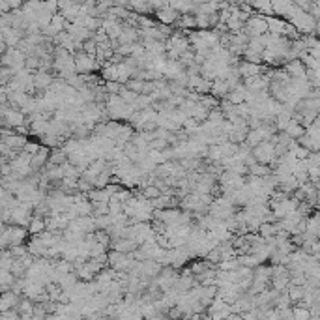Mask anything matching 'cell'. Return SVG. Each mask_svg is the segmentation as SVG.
Segmentation results:
<instances>
[{
	"instance_id": "2",
	"label": "cell",
	"mask_w": 320,
	"mask_h": 320,
	"mask_svg": "<svg viewBox=\"0 0 320 320\" xmlns=\"http://www.w3.org/2000/svg\"><path fill=\"white\" fill-rule=\"evenodd\" d=\"M73 58H75V70H77L79 75H92L96 70L101 68V66L98 64L96 56H90V54H86L85 51L73 54Z\"/></svg>"
},
{
	"instance_id": "15",
	"label": "cell",
	"mask_w": 320,
	"mask_h": 320,
	"mask_svg": "<svg viewBox=\"0 0 320 320\" xmlns=\"http://www.w3.org/2000/svg\"><path fill=\"white\" fill-rule=\"evenodd\" d=\"M94 204V217H101V216H109L111 214V208L107 203H92Z\"/></svg>"
},
{
	"instance_id": "5",
	"label": "cell",
	"mask_w": 320,
	"mask_h": 320,
	"mask_svg": "<svg viewBox=\"0 0 320 320\" xmlns=\"http://www.w3.org/2000/svg\"><path fill=\"white\" fill-rule=\"evenodd\" d=\"M154 15H156L157 23H159V25H165V26H172L180 21V13H178L176 10H172L170 4H165V6L161 8V10H157Z\"/></svg>"
},
{
	"instance_id": "13",
	"label": "cell",
	"mask_w": 320,
	"mask_h": 320,
	"mask_svg": "<svg viewBox=\"0 0 320 320\" xmlns=\"http://www.w3.org/2000/svg\"><path fill=\"white\" fill-rule=\"evenodd\" d=\"M287 292H288V296H290V300H292V301H301V300H303V296H305V288L290 285Z\"/></svg>"
},
{
	"instance_id": "8",
	"label": "cell",
	"mask_w": 320,
	"mask_h": 320,
	"mask_svg": "<svg viewBox=\"0 0 320 320\" xmlns=\"http://www.w3.org/2000/svg\"><path fill=\"white\" fill-rule=\"evenodd\" d=\"M230 88L229 83L227 81H221V79H216L214 83H212V92H210V96H214L216 99H219V101H225V99L229 98V94H230Z\"/></svg>"
},
{
	"instance_id": "12",
	"label": "cell",
	"mask_w": 320,
	"mask_h": 320,
	"mask_svg": "<svg viewBox=\"0 0 320 320\" xmlns=\"http://www.w3.org/2000/svg\"><path fill=\"white\" fill-rule=\"evenodd\" d=\"M182 30H191V28H197V15L193 13H185V15H180V21L176 23Z\"/></svg>"
},
{
	"instance_id": "10",
	"label": "cell",
	"mask_w": 320,
	"mask_h": 320,
	"mask_svg": "<svg viewBox=\"0 0 320 320\" xmlns=\"http://www.w3.org/2000/svg\"><path fill=\"white\" fill-rule=\"evenodd\" d=\"M305 131H307V130H305V127H303V125H301L300 122H298V120L294 118V120H292V122L288 124L287 130H285V133H287L290 139H294V141L298 139V141H300V139L305 135Z\"/></svg>"
},
{
	"instance_id": "16",
	"label": "cell",
	"mask_w": 320,
	"mask_h": 320,
	"mask_svg": "<svg viewBox=\"0 0 320 320\" xmlns=\"http://www.w3.org/2000/svg\"><path fill=\"white\" fill-rule=\"evenodd\" d=\"M83 51H85L86 54H90V56H96V54H98V43H96L94 39H88L86 43H83Z\"/></svg>"
},
{
	"instance_id": "4",
	"label": "cell",
	"mask_w": 320,
	"mask_h": 320,
	"mask_svg": "<svg viewBox=\"0 0 320 320\" xmlns=\"http://www.w3.org/2000/svg\"><path fill=\"white\" fill-rule=\"evenodd\" d=\"M253 156L259 163L262 165H270V163H277V156H275V144L272 141H264L262 144H259L255 150H253Z\"/></svg>"
},
{
	"instance_id": "1",
	"label": "cell",
	"mask_w": 320,
	"mask_h": 320,
	"mask_svg": "<svg viewBox=\"0 0 320 320\" xmlns=\"http://www.w3.org/2000/svg\"><path fill=\"white\" fill-rule=\"evenodd\" d=\"M28 229L26 227H19V225H2V249H12L19 247V245H26L25 240L28 238Z\"/></svg>"
},
{
	"instance_id": "9",
	"label": "cell",
	"mask_w": 320,
	"mask_h": 320,
	"mask_svg": "<svg viewBox=\"0 0 320 320\" xmlns=\"http://www.w3.org/2000/svg\"><path fill=\"white\" fill-rule=\"evenodd\" d=\"M54 81H56V79L52 77L51 72H43V70H39V72L34 73V85H36L38 90H49Z\"/></svg>"
},
{
	"instance_id": "17",
	"label": "cell",
	"mask_w": 320,
	"mask_h": 320,
	"mask_svg": "<svg viewBox=\"0 0 320 320\" xmlns=\"http://www.w3.org/2000/svg\"><path fill=\"white\" fill-rule=\"evenodd\" d=\"M314 36L320 39V21H316V28H314Z\"/></svg>"
},
{
	"instance_id": "7",
	"label": "cell",
	"mask_w": 320,
	"mask_h": 320,
	"mask_svg": "<svg viewBox=\"0 0 320 320\" xmlns=\"http://www.w3.org/2000/svg\"><path fill=\"white\" fill-rule=\"evenodd\" d=\"M21 300H23V298H21L17 292H13V290L2 292V313H8V311H17Z\"/></svg>"
},
{
	"instance_id": "3",
	"label": "cell",
	"mask_w": 320,
	"mask_h": 320,
	"mask_svg": "<svg viewBox=\"0 0 320 320\" xmlns=\"http://www.w3.org/2000/svg\"><path fill=\"white\" fill-rule=\"evenodd\" d=\"M243 32L247 34L249 38H262L264 34H268V21L266 17H262L261 13H255L251 19L245 23V28H243Z\"/></svg>"
},
{
	"instance_id": "11",
	"label": "cell",
	"mask_w": 320,
	"mask_h": 320,
	"mask_svg": "<svg viewBox=\"0 0 320 320\" xmlns=\"http://www.w3.org/2000/svg\"><path fill=\"white\" fill-rule=\"evenodd\" d=\"M45 230H47V219L32 217V221H30V225H28V232H30V236L43 234Z\"/></svg>"
},
{
	"instance_id": "6",
	"label": "cell",
	"mask_w": 320,
	"mask_h": 320,
	"mask_svg": "<svg viewBox=\"0 0 320 320\" xmlns=\"http://www.w3.org/2000/svg\"><path fill=\"white\" fill-rule=\"evenodd\" d=\"M287 75L290 79H296V81H307V66L303 64V60H292L288 62L285 68H283Z\"/></svg>"
},
{
	"instance_id": "14",
	"label": "cell",
	"mask_w": 320,
	"mask_h": 320,
	"mask_svg": "<svg viewBox=\"0 0 320 320\" xmlns=\"http://www.w3.org/2000/svg\"><path fill=\"white\" fill-rule=\"evenodd\" d=\"M294 320H311V309L303 307V305H294Z\"/></svg>"
}]
</instances>
